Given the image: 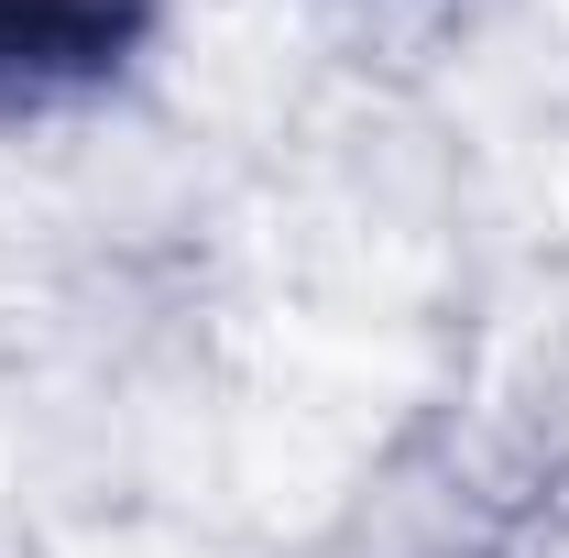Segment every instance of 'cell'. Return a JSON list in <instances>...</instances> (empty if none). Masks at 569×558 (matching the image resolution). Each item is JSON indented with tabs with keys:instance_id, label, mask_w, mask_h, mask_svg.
Returning <instances> with one entry per match:
<instances>
[{
	"instance_id": "cell-1",
	"label": "cell",
	"mask_w": 569,
	"mask_h": 558,
	"mask_svg": "<svg viewBox=\"0 0 569 558\" xmlns=\"http://www.w3.org/2000/svg\"><path fill=\"white\" fill-rule=\"evenodd\" d=\"M164 0H0V110L88 99L153 44Z\"/></svg>"
}]
</instances>
